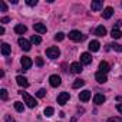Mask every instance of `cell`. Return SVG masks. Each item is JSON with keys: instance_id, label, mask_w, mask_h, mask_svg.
Instances as JSON below:
<instances>
[{"instance_id": "10", "label": "cell", "mask_w": 122, "mask_h": 122, "mask_svg": "<svg viewBox=\"0 0 122 122\" xmlns=\"http://www.w3.org/2000/svg\"><path fill=\"white\" fill-rule=\"evenodd\" d=\"M16 82H17V85L19 86H22V88H27L29 86V82H27V79L25 78V76H16Z\"/></svg>"}, {"instance_id": "38", "label": "cell", "mask_w": 122, "mask_h": 122, "mask_svg": "<svg viewBox=\"0 0 122 122\" xmlns=\"http://www.w3.org/2000/svg\"><path fill=\"white\" fill-rule=\"evenodd\" d=\"M0 35H5V27H0Z\"/></svg>"}, {"instance_id": "26", "label": "cell", "mask_w": 122, "mask_h": 122, "mask_svg": "<svg viewBox=\"0 0 122 122\" xmlns=\"http://www.w3.org/2000/svg\"><path fill=\"white\" fill-rule=\"evenodd\" d=\"M83 85H85V81H82V79H76V81L73 82L72 86H73L75 89H78V88H81V86H83Z\"/></svg>"}, {"instance_id": "17", "label": "cell", "mask_w": 122, "mask_h": 122, "mask_svg": "<svg viewBox=\"0 0 122 122\" xmlns=\"http://www.w3.org/2000/svg\"><path fill=\"white\" fill-rule=\"evenodd\" d=\"M99 46H101V45H99V42H98V40H92V42L89 43V46H88V47H89V50H91V52H98V50H99Z\"/></svg>"}, {"instance_id": "18", "label": "cell", "mask_w": 122, "mask_h": 122, "mask_svg": "<svg viewBox=\"0 0 122 122\" xmlns=\"http://www.w3.org/2000/svg\"><path fill=\"white\" fill-rule=\"evenodd\" d=\"M26 30H27V27L25 25H16L15 26V32L17 35H23V33H26Z\"/></svg>"}, {"instance_id": "31", "label": "cell", "mask_w": 122, "mask_h": 122, "mask_svg": "<svg viewBox=\"0 0 122 122\" xmlns=\"http://www.w3.org/2000/svg\"><path fill=\"white\" fill-rule=\"evenodd\" d=\"M106 122H122V118H118V116H112V118H109Z\"/></svg>"}, {"instance_id": "6", "label": "cell", "mask_w": 122, "mask_h": 122, "mask_svg": "<svg viewBox=\"0 0 122 122\" xmlns=\"http://www.w3.org/2000/svg\"><path fill=\"white\" fill-rule=\"evenodd\" d=\"M17 42H19V46H20L25 52H29V50H30V47H32V46H30V42H29V40H26L25 37H20Z\"/></svg>"}, {"instance_id": "29", "label": "cell", "mask_w": 122, "mask_h": 122, "mask_svg": "<svg viewBox=\"0 0 122 122\" xmlns=\"http://www.w3.org/2000/svg\"><path fill=\"white\" fill-rule=\"evenodd\" d=\"M45 95H46V89H39V91L36 92V96H37V98H43Z\"/></svg>"}, {"instance_id": "14", "label": "cell", "mask_w": 122, "mask_h": 122, "mask_svg": "<svg viewBox=\"0 0 122 122\" xmlns=\"http://www.w3.org/2000/svg\"><path fill=\"white\" fill-rule=\"evenodd\" d=\"M95 79L98 81V83H105V82L108 81V78H106V73H102V72H96V75H95Z\"/></svg>"}, {"instance_id": "37", "label": "cell", "mask_w": 122, "mask_h": 122, "mask_svg": "<svg viewBox=\"0 0 122 122\" xmlns=\"http://www.w3.org/2000/svg\"><path fill=\"white\" fill-rule=\"evenodd\" d=\"M116 109H118V111L122 113V103H118V105H116Z\"/></svg>"}, {"instance_id": "1", "label": "cell", "mask_w": 122, "mask_h": 122, "mask_svg": "<svg viewBox=\"0 0 122 122\" xmlns=\"http://www.w3.org/2000/svg\"><path fill=\"white\" fill-rule=\"evenodd\" d=\"M69 39L71 40H73V42H83L85 39H86V35H83L82 32H79V30H72V32H69Z\"/></svg>"}, {"instance_id": "9", "label": "cell", "mask_w": 122, "mask_h": 122, "mask_svg": "<svg viewBox=\"0 0 122 122\" xmlns=\"http://www.w3.org/2000/svg\"><path fill=\"white\" fill-rule=\"evenodd\" d=\"M71 71H72V73H81V72L83 71L82 63H79V62H73V63L71 65Z\"/></svg>"}, {"instance_id": "21", "label": "cell", "mask_w": 122, "mask_h": 122, "mask_svg": "<svg viewBox=\"0 0 122 122\" xmlns=\"http://www.w3.org/2000/svg\"><path fill=\"white\" fill-rule=\"evenodd\" d=\"M93 33H95L96 36H105V35H106V29H105V26H98Z\"/></svg>"}, {"instance_id": "23", "label": "cell", "mask_w": 122, "mask_h": 122, "mask_svg": "<svg viewBox=\"0 0 122 122\" xmlns=\"http://www.w3.org/2000/svg\"><path fill=\"white\" fill-rule=\"evenodd\" d=\"M30 42L35 43V45H40V43H42V37L37 36V35H33V36L30 37Z\"/></svg>"}, {"instance_id": "5", "label": "cell", "mask_w": 122, "mask_h": 122, "mask_svg": "<svg viewBox=\"0 0 122 122\" xmlns=\"http://www.w3.org/2000/svg\"><path fill=\"white\" fill-rule=\"evenodd\" d=\"M69 98H71V96H69L68 92H60V93L57 95V103H59V105H65V103L69 101Z\"/></svg>"}, {"instance_id": "4", "label": "cell", "mask_w": 122, "mask_h": 122, "mask_svg": "<svg viewBox=\"0 0 122 122\" xmlns=\"http://www.w3.org/2000/svg\"><path fill=\"white\" fill-rule=\"evenodd\" d=\"M20 63H22V68H23V71H27V69H30V68H32V65H33V60H32L30 57H27V56H23V57L20 59Z\"/></svg>"}, {"instance_id": "11", "label": "cell", "mask_w": 122, "mask_h": 122, "mask_svg": "<svg viewBox=\"0 0 122 122\" xmlns=\"http://www.w3.org/2000/svg\"><path fill=\"white\" fill-rule=\"evenodd\" d=\"M102 7H103V2H101V0H96V2H92V5H91V9H92L93 12H99Z\"/></svg>"}, {"instance_id": "28", "label": "cell", "mask_w": 122, "mask_h": 122, "mask_svg": "<svg viewBox=\"0 0 122 122\" xmlns=\"http://www.w3.org/2000/svg\"><path fill=\"white\" fill-rule=\"evenodd\" d=\"M55 39H56L57 42H62V40L65 39V33H62V32H59V33H56V36H55Z\"/></svg>"}, {"instance_id": "16", "label": "cell", "mask_w": 122, "mask_h": 122, "mask_svg": "<svg viewBox=\"0 0 122 122\" xmlns=\"http://www.w3.org/2000/svg\"><path fill=\"white\" fill-rule=\"evenodd\" d=\"M105 101H106V98H105L103 95H101V93H96V95L93 96V102H95L96 105H102Z\"/></svg>"}, {"instance_id": "20", "label": "cell", "mask_w": 122, "mask_h": 122, "mask_svg": "<svg viewBox=\"0 0 122 122\" xmlns=\"http://www.w3.org/2000/svg\"><path fill=\"white\" fill-rule=\"evenodd\" d=\"M112 15H113V9H112V7H106V9L102 12V17H103V19H109Z\"/></svg>"}, {"instance_id": "34", "label": "cell", "mask_w": 122, "mask_h": 122, "mask_svg": "<svg viewBox=\"0 0 122 122\" xmlns=\"http://www.w3.org/2000/svg\"><path fill=\"white\" fill-rule=\"evenodd\" d=\"M36 65L37 66H43V59L42 57H36Z\"/></svg>"}, {"instance_id": "19", "label": "cell", "mask_w": 122, "mask_h": 122, "mask_svg": "<svg viewBox=\"0 0 122 122\" xmlns=\"http://www.w3.org/2000/svg\"><path fill=\"white\" fill-rule=\"evenodd\" d=\"M10 52H12L10 46H9L7 43H2V55H3V56H9Z\"/></svg>"}, {"instance_id": "8", "label": "cell", "mask_w": 122, "mask_h": 122, "mask_svg": "<svg viewBox=\"0 0 122 122\" xmlns=\"http://www.w3.org/2000/svg\"><path fill=\"white\" fill-rule=\"evenodd\" d=\"M81 62H82L83 65H91V63H92V56H91V53H88V52L82 53V55H81Z\"/></svg>"}, {"instance_id": "15", "label": "cell", "mask_w": 122, "mask_h": 122, "mask_svg": "<svg viewBox=\"0 0 122 122\" xmlns=\"http://www.w3.org/2000/svg\"><path fill=\"white\" fill-rule=\"evenodd\" d=\"M79 99H81L82 102H88V101L91 99V92H89V91L81 92V93H79Z\"/></svg>"}, {"instance_id": "12", "label": "cell", "mask_w": 122, "mask_h": 122, "mask_svg": "<svg viewBox=\"0 0 122 122\" xmlns=\"http://www.w3.org/2000/svg\"><path fill=\"white\" fill-rule=\"evenodd\" d=\"M109 71H111L109 63H108V62H103V60H102V62L99 63V72H102V73H108Z\"/></svg>"}, {"instance_id": "25", "label": "cell", "mask_w": 122, "mask_h": 122, "mask_svg": "<svg viewBox=\"0 0 122 122\" xmlns=\"http://www.w3.org/2000/svg\"><path fill=\"white\" fill-rule=\"evenodd\" d=\"M15 109H16L17 112H23V111H25V105L17 101V102H15Z\"/></svg>"}, {"instance_id": "2", "label": "cell", "mask_w": 122, "mask_h": 122, "mask_svg": "<svg viewBox=\"0 0 122 122\" xmlns=\"http://www.w3.org/2000/svg\"><path fill=\"white\" fill-rule=\"evenodd\" d=\"M20 93H22V96H23V101H25V103H26L29 108H35V106L37 105L36 99H35L33 96H30L27 92H20Z\"/></svg>"}, {"instance_id": "36", "label": "cell", "mask_w": 122, "mask_h": 122, "mask_svg": "<svg viewBox=\"0 0 122 122\" xmlns=\"http://www.w3.org/2000/svg\"><path fill=\"white\" fill-rule=\"evenodd\" d=\"M5 121H6V122H15V119H13L10 115H6V116H5Z\"/></svg>"}, {"instance_id": "33", "label": "cell", "mask_w": 122, "mask_h": 122, "mask_svg": "<svg viewBox=\"0 0 122 122\" xmlns=\"http://www.w3.org/2000/svg\"><path fill=\"white\" fill-rule=\"evenodd\" d=\"M27 6H36L37 5V0H27Z\"/></svg>"}, {"instance_id": "27", "label": "cell", "mask_w": 122, "mask_h": 122, "mask_svg": "<svg viewBox=\"0 0 122 122\" xmlns=\"http://www.w3.org/2000/svg\"><path fill=\"white\" fill-rule=\"evenodd\" d=\"M113 50H116V52H122V45H119V43H111L109 45Z\"/></svg>"}, {"instance_id": "32", "label": "cell", "mask_w": 122, "mask_h": 122, "mask_svg": "<svg viewBox=\"0 0 122 122\" xmlns=\"http://www.w3.org/2000/svg\"><path fill=\"white\" fill-rule=\"evenodd\" d=\"M0 7H2V12H7V5L3 2V0L0 2Z\"/></svg>"}, {"instance_id": "13", "label": "cell", "mask_w": 122, "mask_h": 122, "mask_svg": "<svg viewBox=\"0 0 122 122\" xmlns=\"http://www.w3.org/2000/svg\"><path fill=\"white\" fill-rule=\"evenodd\" d=\"M33 29H35L37 33H40V35H42V33H46V30H47L43 23H35V25H33Z\"/></svg>"}, {"instance_id": "30", "label": "cell", "mask_w": 122, "mask_h": 122, "mask_svg": "<svg viewBox=\"0 0 122 122\" xmlns=\"http://www.w3.org/2000/svg\"><path fill=\"white\" fill-rule=\"evenodd\" d=\"M0 96H2L3 101H7V91L6 89H2V91H0Z\"/></svg>"}, {"instance_id": "35", "label": "cell", "mask_w": 122, "mask_h": 122, "mask_svg": "<svg viewBox=\"0 0 122 122\" xmlns=\"http://www.w3.org/2000/svg\"><path fill=\"white\" fill-rule=\"evenodd\" d=\"M9 22H10V17H7V16L0 19V23H3V25H5V23H9Z\"/></svg>"}, {"instance_id": "24", "label": "cell", "mask_w": 122, "mask_h": 122, "mask_svg": "<svg viewBox=\"0 0 122 122\" xmlns=\"http://www.w3.org/2000/svg\"><path fill=\"white\" fill-rule=\"evenodd\" d=\"M43 113L47 116V118H50L53 113H55V109L52 108V106H47V108H45V111H43Z\"/></svg>"}, {"instance_id": "3", "label": "cell", "mask_w": 122, "mask_h": 122, "mask_svg": "<svg viewBox=\"0 0 122 122\" xmlns=\"http://www.w3.org/2000/svg\"><path fill=\"white\" fill-rule=\"evenodd\" d=\"M59 55H60V50L57 46H52V47L46 49V56L50 59H56V57H59Z\"/></svg>"}, {"instance_id": "22", "label": "cell", "mask_w": 122, "mask_h": 122, "mask_svg": "<svg viewBox=\"0 0 122 122\" xmlns=\"http://www.w3.org/2000/svg\"><path fill=\"white\" fill-rule=\"evenodd\" d=\"M111 36H112L113 39H121V37H122V32H121L119 29H112Z\"/></svg>"}, {"instance_id": "7", "label": "cell", "mask_w": 122, "mask_h": 122, "mask_svg": "<svg viewBox=\"0 0 122 122\" xmlns=\"http://www.w3.org/2000/svg\"><path fill=\"white\" fill-rule=\"evenodd\" d=\"M49 82H50V85H52L53 88H57L60 83H62V79H60V76H57V75H52V76L49 78Z\"/></svg>"}]
</instances>
